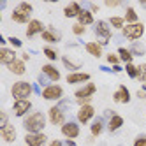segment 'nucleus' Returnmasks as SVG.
<instances>
[{"label":"nucleus","instance_id":"obj_44","mask_svg":"<svg viewBox=\"0 0 146 146\" xmlns=\"http://www.w3.org/2000/svg\"><path fill=\"white\" fill-rule=\"evenodd\" d=\"M106 5L108 7H118V5H121V2H120V0H108Z\"/></svg>","mask_w":146,"mask_h":146},{"label":"nucleus","instance_id":"obj_39","mask_svg":"<svg viewBox=\"0 0 146 146\" xmlns=\"http://www.w3.org/2000/svg\"><path fill=\"white\" fill-rule=\"evenodd\" d=\"M132 146H146V135H144V134L137 135V137L134 139V144H132Z\"/></svg>","mask_w":146,"mask_h":146},{"label":"nucleus","instance_id":"obj_28","mask_svg":"<svg viewBox=\"0 0 146 146\" xmlns=\"http://www.w3.org/2000/svg\"><path fill=\"white\" fill-rule=\"evenodd\" d=\"M121 127H123V116H120V114H114V116L108 121V130L109 132H116Z\"/></svg>","mask_w":146,"mask_h":146},{"label":"nucleus","instance_id":"obj_48","mask_svg":"<svg viewBox=\"0 0 146 146\" xmlns=\"http://www.w3.org/2000/svg\"><path fill=\"white\" fill-rule=\"evenodd\" d=\"M111 69H113L114 74H118V72H121V70H123V67H121V65H113Z\"/></svg>","mask_w":146,"mask_h":146},{"label":"nucleus","instance_id":"obj_4","mask_svg":"<svg viewBox=\"0 0 146 146\" xmlns=\"http://www.w3.org/2000/svg\"><path fill=\"white\" fill-rule=\"evenodd\" d=\"M121 35L125 37V40L135 42L144 35V23H132V25H125V28L121 30Z\"/></svg>","mask_w":146,"mask_h":146},{"label":"nucleus","instance_id":"obj_42","mask_svg":"<svg viewBox=\"0 0 146 146\" xmlns=\"http://www.w3.org/2000/svg\"><path fill=\"white\" fill-rule=\"evenodd\" d=\"M32 88H34V93H35V95H42V90H40V85H39V83H32Z\"/></svg>","mask_w":146,"mask_h":146},{"label":"nucleus","instance_id":"obj_27","mask_svg":"<svg viewBox=\"0 0 146 146\" xmlns=\"http://www.w3.org/2000/svg\"><path fill=\"white\" fill-rule=\"evenodd\" d=\"M123 19L127 25H132V23H139V16L135 13L134 7H127L125 9V14H123Z\"/></svg>","mask_w":146,"mask_h":146},{"label":"nucleus","instance_id":"obj_23","mask_svg":"<svg viewBox=\"0 0 146 146\" xmlns=\"http://www.w3.org/2000/svg\"><path fill=\"white\" fill-rule=\"evenodd\" d=\"M78 23L83 27H90V25H95V18H93V13L88 11V9H83L81 14L78 16Z\"/></svg>","mask_w":146,"mask_h":146},{"label":"nucleus","instance_id":"obj_38","mask_svg":"<svg viewBox=\"0 0 146 146\" xmlns=\"http://www.w3.org/2000/svg\"><path fill=\"white\" fill-rule=\"evenodd\" d=\"M7 40H9V44H11L13 48H21V46H23V42H21V39H18V37H14V35H11V37H7Z\"/></svg>","mask_w":146,"mask_h":146},{"label":"nucleus","instance_id":"obj_41","mask_svg":"<svg viewBox=\"0 0 146 146\" xmlns=\"http://www.w3.org/2000/svg\"><path fill=\"white\" fill-rule=\"evenodd\" d=\"M114 114H116V113H114L113 109H106V111H104V114H102V118H104V120H108V121H109V120H111V118L114 116Z\"/></svg>","mask_w":146,"mask_h":146},{"label":"nucleus","instance_id":"obj_36","mask_svg":"<svg viewBox=\"0 0 146 146\" xmlns=\"http://www.w3.org/2000/svg\"><path fill=\"white\" fill-rule=\"evenodd\" d=\"M85 32H86V27H83V25H79V23H74V25H72V34H74V35L81 37Z\"/></svg>","mask_w":146,"mask_h":146},{"label":"nucleus","instance_id":"obj_1","mask_svg":"<svg viewBox=\"0 0 146 146\" xmlns=\"http://www.w3.org/2000/svg\"><path fill=\"white\" fill-rule=\"evenodd\" d=\"M44 127H46V114L42 111L28 113L23 118V129L27 130V134H39L44 130Z\"/></svg>","mask_w":146,"mask_h":146},{"label":"nucleus","instance_id":"obj_33","mask_svg":"<svg viewBox=\"0 0 146 146\" xmlns=\"http://www.w3.org/2000/svg\"><path fill=\"white\" fill-rule=\"evenodd\" d=\"M106 60H108V64L113 67V65H120V56H118V53H108L106 55Z\"/></svg>","mask_w":146,"mask_h":146},{"label":"nucleus","instance_id":"obj_52","mask_svg":"<svg viewBox=\"0 0 146 146\" xmlns=\"http://www.w3.org/2000/svg\"><path fill=\"white\" fill-rule=\"evenodd\" d=\"M141 5H143V7H144V9H146V2H141Z\"/></svg>","mask_w":146,"mask_h":146},{"label":"nucleus","instance_id":"obj_19","mask_svg":"<svg viewBox=\"0 0 146 146\" xmlns=\"http://www.w3.org/2000/svg\"><path fill=\"white\" fill-rule=\"evenodd\" d=\"M11 19H13L14 23H18V25H28L30 21H32V19H30V14H27L25 11H21V9H18V7L13 9Z\"/></svg>","mask_w":146,"mask_h":146},{"label":"nucleus","instance_id":"obj_50","mask_svg":"<svg viewBox=\"0 0 146 146\" xmlns=\"http://www.w3.org/2000/svg\"><path fill=\"white\" fill-rule=\"evenodd\" d=\"M100 70H104V72H113V69L108 67V65H100Z\"/></svg>","mask_w":146,"mask_h":146},{"label":"nucleus","instance_id":"obj_25","mask_svg":"<svg viewBox=\"0 0 146 146\" xmlns=\"http://www.w3.org/2000/svg\"><path fill=\"white\" fill-rule=\"evenodd\" d=\"M62 64H64V67L67 69V70H70V72H79V69H81V62L78 60V62H74V60H72L70 56H62Z\"/></svg>","mask_w":146,"mask_h":146},{"label":"nucleus","instance_id":"obj_47","mask_svg":"<svg viewBox=\"0 0 146 146\" xmlns=\"http://www.w3.org/2000/svg\"><path fill=\"white\" fill-rule=\"evenodd\" d=\"M64 146H78V144H76L74 139H65V141H64Z\"/></svg>","mask_w":146,"mask_h":146},{"label":"nucleus","instance_id":"obj_53","mask_svg":"<svg viewBox=\"0 0 146 146\" xmlns=\"http://www.w3.org/2000/svg\"><path fill=\"white\" fill-rule=\"evenodd\" d=\"M141 90H144V92H146V85H143V88H141Z\"/></svg>","mask_w":146,"mask_h":146},{"label":"nucleus","instance_id":"obj_10","mask_svg":"<svg viewBox=\"0 0 146 146\" xmlns=\"http://www.w3.org/2000/svg\"><path fill=\"white\" fill-rule=\"evenodd\" d=\"M95 92H97V86H95V83H85L81 88H78L76 92H74V97H76V100L78 99H92L93 95H95Z\"/></svg>","mask_w":146,"mask_h":146},{"label":"nucleus","instance_id":"obj_29","mask_svg":"<svg viewBox=\"0 0 146 146\" xmlns=\"http://www.w3.org/2000/svg\"><path fill=\"white\" fill-rule=\"evenodd\" d=\"M108 23L111 25V28L120 30V32L125 28V25H127V23H125V19H123V16H111V18L108 19Z\"/></svg>","mask_w":146,"mask_h":146},{"label":"nucleus","instance_id":"obj_37","mask_svg":"<svg viewBox=\"0 0 146 146\" xmlns=\"http://www.w3.org/2000/svg\"><path fill=\"white\" fill-rule=\"evenodd\" d=\"M37 83H39V85L42 86V88H46V86H49V85H51V81H49V78H48L46 74H42V72H40V74L37 76Z\"/></svg>","mask_w":146,"mask_h":146},{"label":"nucleus","instance_id":"obj_43","mask_svg":"<svg viewBox=\"0 0 146 146\" xmlns=\"http://www.w3.org/2000/svg\"><path fill=\"white\" fill-rule=\"evenodd\" d=\"M90 102H92V99H78V100H76V104H78L79 108H81V106H88Z\"/></svg>","mask_w":146,"mask_h":146},{"label":"nucleus","instance_id":"obj_3","mask_svg":"<svg viewBox=\"0 0 146 146\" xmlns=\"http://www.w3.org/2000/svg\"><path fill=\"white\" fill-rule=\"evenodd\" d=\"M34 93L32 83L28 81H16L11 86V95L14 100H30V95Z\"/></svg>","mask_w":146,"mask_h":146},{"label":"nucleus","instance_id":"obj_40","mask_svg":"<svg viewBox=\"0 0 146 146\" xmlns=\"http://www.w3.org/2000/svg\"><path fill=\"white\" fill-rule=\"evenodd\" d=\"M5 125H9V116H7L5 111H2L0 113V129H4Z\"/></svg>","mask_w":146,"mask_h":146},{"label":"nucleus","instance_id":"obj_18","mask_svg":"<svg viewBox=\"0 0 146 146\" xmlns=\"http://www.w3.org/2000/svg\"><path fill=\"white\" fill-rule=\"evenodd\" d=\"M40 37H42L44 42H49V44H56V42H60V39H62L60 32H56L53 27H48L44 32L40 34Z\"/></svg>","mask_w":146,"mask_h":146},{"label":"nucleus","instance_id":"obj_2","mask_svg":"<svg viewBox=\"0 0 146 146\" xmlns=\"http://www.w3.org/2000/svg\"><path fill=\"white\" fill-rule=\"evenodd\" d=\"M93 34H95L97 42L104 48V46H108L113 39V28L106 19H99V21H95V25H93Z\"/></svg>","mask_w":146,"mask_h":146},{"label":"nucleus","instance_id":"obj_51","mask_svg":"<svg viewBox=\"0 0 146 146\" xmlns=\"http://www.w3.org/2000/svg\"><path fill=\"white\" fill-rule=\"evenodd\" d=\"M21 60H23V62H28V60H30V55H28V53H23V55H21Z\"/></svg>","mask_w":146,"mask_h":146},{"label":"nucleus","instance_id":"obj_15","mask_svg":"<svg viewBox=\"0 0 146 146\" xmlns=\"http://www.w3.org/2000/svg\"><path fill=\"white\" fill-rule=\"evenodd\" d=\"M106 127H108L106 120H104L102 116H95V120L90 123V134H92V137H99Z\"/></svg>","mask_w":146,"mask_h":146},{"label":"nucleus","instance_id":"obj_7","mask_svg":"<svg viewBox=\"0 0 146 146\" xmlns=\"http://www.w3.org/2000/svg\"><path fill=\"white\" fill-rule=\"evenodd\" d=\"M48 121L51 125H58V127H62L67 120H65V111L62 109L58 104L56 106H51L49 111H48Z\"/></svg>","mask_w":146,"mask_h":146},{"label":"nucleus","instance_id":"obj_5","mask_svg":"<svg viewBox=\"0 0 146 146\" xmlns=\"http://www.w3.org/2000/svg\"><path fill=\"white\" fill-rule=\"evenodd\" d=\"M76 118H78V123L79 125H88L95 120V108L88 104V106H81L76 113Z\"/></svg>","mask_w":146,"mask_h":146},{"label":"nucleus","instance_id":"obj_13","mask_svg":"<svg viewBox=\"0 0 146 146\" xmlns=\"http://www.w3.org/2000/svg\"><path fill=\"white\" fill-rule=\"evenodd\" d=\"M65 81L69 85H79V83H90V74L88 72H69L65 76Z\"/></svg>","mask_w":146,"mask_h":146},{"label":"nucleus","instance_id":"obj_17","mask_svg":"<svg viewBox=\"0 0 146 146\" xmlns=\"http://www.w3.org/2000/svg\"><path fill=\"white\" fill-rule=\"evenodd\" d=\"M18 60V55H16V51L11 49V48H0V64H4L5 67L9 64H13V62Z\"/></svg>","mask_w":146,"mask_h":146},{"label":"nucleus","instance_id":"obj_8","mask_svg":"<svg viewBox=\"0 0 146 146\" xmlns=\"http://www.w3.org/2000/svg\"><path fill=\"white\" fill-rule=\"evenodd\" d=\"M60 132H62V135H64L65 139H76V137H79L81 129H79V123L78 121L70 120V121H65L64 125H62Z\"/></svg>","mask_w":146,"mask_h":146},{"label":"nucleus","instance_id":"obj_12","mask_svg":"<svg viewBox=\"0 0 146 146\" xmlns=\"http://www.w3.org/2000/svg\"><path fill=\"white\" fill-rule=\"evenodd\" d=\"M44 30H46V27L42 25V21H40V19H32V21H30L28 25H27V37L28 39H34L35 35H40V34H42L44 32Z\"/></svg>","mask_w":146,"mask_h":146},{"label":"nucleus","instance_id":"obj_31","mask_svg":"<svg viewBox=\"0 0 146 146\" xmlns=\"http://www.w3.org/2000/svg\"><path fill=\"white\" fill-rule=\"evenodd\" d=\"M123 70L127 72V76H129L130 79H137V74H139L137 65H134V64H127V65L123 67Z\"/></svg>","mask_w":146,"mask_h":146},{"label":"nucleus","instance_id":"obj_21","mask_svg":"<svg viewBox=\"0 0 146 146\" xmlns=\"http://www.w3.org/2000/svg\"><path fill=\"white\" fill-rule=\"evenodd\" d=\"M81 11H83V5L79 2H70V4H67L64 7V16L65 18H76L78 19V16L81 14Z\"/></svg>","mask_w":146,"mask_h":146},{"label":"nucleus","instance_id":"obj_30","mask_svg":"<svg viewBox=\"0 0 146 146\" xmlns=\"http://www.w3.org/2000/svg\"><path fill=\"white\" fill-rule=\"evenodd\" d=\"M130 53L134 55V56H144V53H146V46L143 44V42H130Z\"/></svg>","mask_w":146,"mask_h":146},{"label":"nucleus","instance_id":"obj_9","mask_svg":"<svg viewBox=\"0 0 146 146\" xmlns=\"http://www.w3.org/2000/svg\"><path fill=\"white\" fill-rule=\"evenodd\" d=\"M32 109V102L30 100H14L13 102V113L18 118H25Z\"/></svg>","mask_w":146,"mask_h":146},{"label":"nucleus","instance_id":"obj_20","mask_svg":"<svg viewBox=\"0 0 146 146\" xmlns=\"http://www.w3.org/2000/svg\"><path fill=\"white\" fill-rule=\"evenodd\" d=\"M0 137H2L5 143H14L16 137H18V132H16V127L14 125H5L4 129H0Z\"/></svg>","mask_w":146,"mask_h":146},{"label":"nucleus","instance_id":"obj_45","mask_svg":"<svg viewBox=\"0 0 146 146\" xmlns=\"http://www.w3.org/2000/svg\"><path fill=\"white\" fill-rule=\"evenodd\" d=\"M48 146H64V141H60V139H53Z\"/></svg>","mask_w":146,"mask_h":146},{"label":"nucleus","instance_id":"obj_14","mask_svg":"<svg viewBox=\"0 0 146 146\" xmlns=\"http://www.w3.org/2000/svg\"><path fill=\"white\" fill-rule=\"evenodd\" d=\"M113 100L118 102V104H129L130 102V92H129V88L125 86V85H120L116 88V92L113 93Z\"/></svg>","mask_w":146,"mask_h":146},{"label":"nucleus","instance_id":"obj_26","mask_svg":"<svg viewBox=\"0 0 146 146\" xmlns=\"http://www.w3.org/2000/svg\"><path fill=\"white\" fill-rule=\"evenodd\" d=\"M116 53H118L120 60L123 62L125 65H127V64H134V62H132V60H134V55L130 53V49H129V48H125V46H120Z\"/></svg>","mask_w":146,"mask_h":146},{"label":"nucleus","instance_id":"obj_34","mask_svg":"<svg viewBox=\"0 0 146 146\" xmlns=\"http://www.w3.org/2000/svg\"><path fill=\"white\" fill-rule=\"evenodd\" d=\"M137 69H139L137 79L143 83V85H146V64H139V65H137Z\"/></svg>","mask_w":146,"mask_h":146},{"label":"nucleus","instance_id":"obj_32","mask_svg":"<svg viewBox=\"0 0 146 146\" xmlns=\"http://www.w3.org/2000/svg\"><path fill=\"white\" fill-rule=\"evenodd\" d=\"M42 53H44V56H46L48 60H51V62H55V60L58 58V53H56L53 48H49V46H46V48L42 49Z\"/></svg>","mask_w":146,"mask_h":146},{"label":"nucleus","instance_id":"obj_24","mask_svg":"<svg viewBox=\"0 0 146 146\" xmlns=\"http://www.w3.org/2000/svg\"><path fill=\"white\" fill-rule=\"evenodd\" d=\"M85 49H86V53L92 55L93 58H100V56H102V46L97 42V40L86 42V44H85Z\"/></svg>","mask_w":146,"mask_h":146},{"label":"nucleus","instance_id":"obj_46","mask_svg":"<svg viewBox=\"0 0 146 146\" xmlns=\"http://www.w3.org/2000/svg\"><path fill=\"white\" fill-rule=\"evenodd\" d=\"M135 95H137V99L144 100V99H146V92H144V90H137V93H135Z\"/></svg>","mask_w":146,"mask_h":146},{"label":"nucleus","instance_id":"obj_11","mask_svg":"<svg viewBox=\"0 0 146 146\" xmlns=\"http://www.w3.org/2000/svg\"><path fill=\"white\" fill-rule=\"evenodd\" d=\"M25 144L27 146H46L48 144V135L44 132L39 134H27L25 135Z\"/></svg>","mask_w":146,"mask_h":146},{"label":"nucleus","instance_id":"obj_6","mask_svg":"<svg viewBox=\"0 0 146 146\" xmlns=\"http://www.w3.org/2000/svg\"><path fill=\"white\" fill-rule=\"evenodd\" d=\"M40 97L44 100H62L64 99V88L56 85V83H51L49 86L42 88V95Z\"/></svg>","mask_w":146,"mask_h":146},{"label":"nucleus","instance_id":"obj_35","mask_svg":"<svg viewBox=\"0 0 146 146\" xmlns=\"http://www.w3.org/2000/svg\"><path fill=\"white\" fill-rule=\"evenodd\" d=\"M16 7H18V9H21V11H25V13H27V14H30V16H32V13H34L32 4H28V2H19Z\"/></svg>","mask_w":146,"mask_h":146},{"label":"nucleus","instance_id":"obj_49","mask_svg":"<svg viewBox=\"0 0 146 146\" xmlns=\"http://www.w3.org/2000/svg\"><path fill=\"white\" fill-rule=\"evenodd\" d=\"M7 42H9V40H7L4 35H0V44H2V48H5V44H7Z\"/></svg>","mask_w":146,"mask_h":146},{"label":"nucleus","instance_id":"obj_16","mask_svg":"<svg viewBox=\"0 0 146 146\" xmlns=\"http://www.w3.org/2000/svg\"><path fill=\"white\" fill-rule=\"evenodd\" d=\"M40 72H42V74H46V76L49 78V81H51V83H58V81H60V78H62L60 70H58L53 64H44V65H42V69H40Z\"/></svg>","mask_w":146,"mask_h":146},{"label":"nucleus","instance_id":"obj_22","mask_svg":"<svg viewBox=\"0 0 146 146\" xmlns=\"http://www.w3.org/2000/svg\"><path fill=\"white\" fill-rule=\"evenodd\" d=\"M7 70L11 72V74H14V76H23L27 72V65H25V62L21 58H18L16 62H13V64L7 65Z\"/></svg>","mask_w":146,"mask_h":146}]
</instances>
